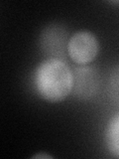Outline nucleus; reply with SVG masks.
Returning <instances> with one entry per match:
<instances>
[{"mask_svg": "<svg viewBox=\"0 0 119 159\" xmlns=\"http://www.w3.org/2000/svg\"><path fill=\"white\" fill-rule=\"evenodd\" d=\"M33 158H53V157L47 153H39V154H36V155H34Z\"/></svg>", "mask_w": 119, "mask_h": 159, "instance_id": "obj_7", "label": "nucleus"}, {"mask_svg": "<svg viewBox=\"0 0 119 159\" xmlns=\"http://www.w3.org/2000/svg\"><path fill=\"white\" fill-rule=\"evenodd\" d=\"M73 93L81 101L90 99L96 94L99 89V75L95 69L84 65L73 70Z\"/></svg>", "mask_w": 119, "mask_h": 159, "instance_id": "obj_4", "label": "nucleus"}, {"mask_svg": "<svg viewBox=\"0 0 119 159\" xmlns=\"http://www.w3.org/2000/svg\"><path fill=\"white\" fill-rule=\"evenodd\" d=\"M33 80L38 96L49 102H62L73 92V74L63 60H44L35 69Z\"/></svg>", "mask_w": 119, "mask_h": 159, "instance_id": "obj_1", "label": "nucleus"}, {"mask_svg": "<svg viewBox=\"0 0 119 159\" xmlns=\"http://www.w3.org/2000/svg\"><path fill=\"white\" fill-rule=\"evenodd\" d=\"M68 33L63 25L50 24L40 35V47L49 58L64 60L68 53Z\"/></svg>", "mask_w": 119, "mask_h": 159, "instance_id": "obj_3", "label": "nucleus"}, {"mask_svg": "<svg viewBox=\"0 0 119 159\" xmlns=\"http://www.w3.org/2000/svg\"><path fill=\"white\" fill-rule=\"evenodd\" d=\"M108 96L113 102L119 104V65L112 70L107 84Z\"/></svg>", "mask_w": 119, "mask_h": 159, "instance_id": "obj_6", "label": "nucleus"}, {"mask_svg": "<svg viewBox=\"0 0 119 159\" xmlns=\"http://www.w3.org/2000/svg\"><path fill=\"white\" fill-rule=\"evenodd\" d=\"M99 52L97 37L88 30H79L69 38L68 43V55L78 66L91 63Z\"/></svg>", "mask_w": 119, "mask_h": 159, "instance_id": "obj_2", "label": "nucleus"}, {"mask_svg": "<svg viewBox=\"0 0 119 159\" xmlns=\"http://www.w3.org/2000/svg\"><path fill=\"white\" fill-rule=\"evenodd\" d=\"M104 135L109 152L115 157H119V113L109 120Z\"/></svg>", "mask_w": 119, "mask_h": 159, "instance_id": "obj_5", "label": "nucleus"}]
</instances>
